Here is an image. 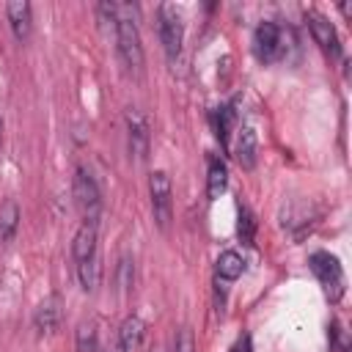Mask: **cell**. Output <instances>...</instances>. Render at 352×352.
Returning a JSON list of instances; mask_svg holds the SVG:
<instances>
[{"label": "cell", "mask_w": 352, "mask_h": 352, "mask_svg": "<svg viewBox=\"0 0 352 352\" xmlns=\"http://www.w3.org/2000/svg\"><path fill=\"white\" fill-rule=\"evenodd\" d=\"M116 41H118V55L124 60V66L135 74L143 72V44H140V30H138V19H135V6L129 3H116Z\"/></svg>", "instance_id": "obj_1"}, {"label": "cell", "mask_w": 352, "mask_h": 352, "mask_svg": "<svg viewBox=\"0 0 352 352\" xmlns=\"http://www.w3.org/2000/svg\"><path fill=\"white\" fill-rule=\"evenodd\" d=\"M308 267L316 275V280L324 286V294L330 297V302H338L341 294H344V286H346L338 258L333 253H327V250H316V253L308 256Z\"/></svg>", "instance_id": "obj_2"}, {"label": "cell", "mask_w": 352, "mask_h": 352, "mask_svg": "<svg viewBox=\"0 0 352 352\" xmlns=\"http://www.w3.org/2000/svg\"><path fill=\"white\" fill-rule=\"evenodd\" d=\"M72 195H74V204H77V209L82 212L85 223H94V226H96L99 212H102V195H99V187H96L94 176H91L82 165H77V168H74Z\"/></svg>", "instance_id": "obj_3"}, {"label": "cell", "mask_w": 352, "mask_h": 352, "mask_svg": "<svg viewBox=\"0 0 352 352\" xmlns=\"http://www.w3.org/2000/svg\"><path fill=\"white\" fill-rule=\"evenodd\" d=\"M157 19H160V38L165 47V55L173 60L182 50V38H184V25H182V14L176 6L162 3L157 8Z\"/></svg>", "instance_id": "obj_4"}, {"label": "cell", "mask_w": 352, "mask_h": 352, "mask_svg": "<svg viewBox=\"0 0 352 352\" xmlns=\"http://www.w3.org/2000/svg\"><path fill=\"white\" fill-rule=\"evenodd\" d=\"M148 192H151V212L157 226L165 231L170 226V179L165 170H154L148 176Z\"/></svg>", "instance_id": "obj_5"}, {"label": "cell", "mask_w": 352, "mask_h": 352, "mask_svg": "<svg viewBox=\"0 0 352 352\" xmlns=\"http://www.w3.org/2000/svg\"><path fill=\"white\" fill-rule=\"evenodd\" d=\"M253 50L258 55L261 63H272L280 58V28L270 19L258 22L256 33H253Z\"/></svg>", "instance_id": "obj_6"}, {"label": "cell", "mask_w": 352, "mask_h": 352, "mask_svg": "<svg viewBox=\"0 0 352 352\" xmlns=\"http://www.w3.org/2000/svg\"><path fill=\"white\" fill-rule=\"evenodd\" d=\"M124 118H126V135H129V154L143 162L148 157V121L138 107H129Z\"/></svg>", "instance_id": "obj_7"}, {"label": "cell", "mask_w": 352, "mask_h": 352, "mask_svg": "<svg viewBox=\"0 0 352 352\" xmlns=\"http://www.w3.org/2000/svg\"><path fill=\"white\" fill-rule=\"evenodd\" d=\"M305 22L311 28L314 41L322 47V52H327L330 58H338L341 55V44H338V36H336L333 22L327 16H322L319 11H305Z\"/></svg>", "instance_id": "obj_8"}, {"label": "cell", "mask_w": 352, "mask_h": 352, "mask_svg": "<svg viewBox=\"0 0 352 352\" xmlns=\"http://www.w3.org/2000/svg\"><path fill=\"white\" fill-rule=\"evenodd\" d=\"M60 316H63V300H60V294H47V297L36 305L33 327H36L38 333H55L58 324H60Z\"/></svg>", "instance_id": "obj_9"}, {"label": "cell", "mask_w": 352, "mask_h": 352, "mask_svg": "<svg viewBox=\"0 0 352 352\" xmlns=\"http://www.w3.org/2000/svg\"><path fill=\"white\" fill-rule=\"evenodd\" d=\"M6 14H8V22H11V30L19 41H25L30 36V28H33V8L30 3L25 0H14L6 6Z\"/></svg>", "instance_id": "obj_10"}, {"label": "cell", "mask_w": 352, "mask_h": 352, "mask_svg": "<svg viewBox=\"0 0 352 352\" xmlns=\"http://www.w3.org/2000/svg\"><path fill=\"white\" fill-rule=\"evenodd\" d=\"M234 160L239 162V168L250 170L256 165V132L250 126H239L236 129V140H234Z\"/></svg>", "instance_id": "obj_11"}, {"label": "cell", "mask_w": 352, "mask_h": 352, "mask_svg": "<svg viewBox=\"0 0 352 352\" xmlns=\"http://www.w3.org/2000/svg\"><path fill=\"white\" fill-rule=\"evenodd\" d=\"M94 253H96V226L82 220V226L77 228V234H74V239H72V256H74L77 261H85V258H91Z\"/></svg>", "instance_id": "obj_12"}, {"label": "cell", "mask_w": 352, "mask_h": 352, "mask_svg": "<svg viewBox=\"0 0 352 352\" xmlns=\"http://www.w3.org/2000/svg\"><path fill=\"white\" fill-rule=\"evenodd\" d=\"M143 336H146V322H143L138 314H132V316H126V319L121 322V327H118V338H116V341H118L126 352H132V349L140 346Z\"/></svg>", "instance_id": "obj_13"}, {"label": "cell", "mask_w": 352, "mask_h": 352, "mask_svg": "<svg viewBox=\"0 0 352 352\" xmlns=\"http://www.w3.org/2000/svg\"><path fill=\"white\" fill-rule=\"evenodd\" d=\"M206 162H209V170H206V195H209V201H214V198L223 195V190L228 184V170H226V162L220 157H214V154H209Z\"/></svg>", "instance_id": "obj_14"}, {"label": "cell", "mask_w": 352, "mask_h": 352, "mask_svg": "<svg viewBox=\"0 0 352 352\" xmlns=\"http://www.w3.org/2000/svg\"><path fill=\"white\" fill-rule=\"evenodd\" d=\"M214 270H217V278H223V280H236V278L245 272V258H242V253H236V250H223V253L217 256Z\"/></svg>", "instance_id": "obj_15"}, {"label": "cell", "mask_w": 352, "mask_h": 352, "mask_svg": "<svg viewBox=\"0 0 352 352\" xmlns=\"http://www.w3.org/2000/svg\"><path fill=\"white\" fill-rule=\"evenodd\" d=\"M77 278H80V286H82L88 294L99 289V280H102V264H99V256H96V253H94L91 258H85V261L77 264Z\"/></svg>", "instance_id": "obj_16"}, {"label": "cell", "mask_w": 352, "mask_h": 352, "mask_svg": "<svg viewBox=\"0 0 352 352\" xmlns=\"http://www.w3.org/2000/svg\"><path fill=\"white\" fill-rule=\"evenodd\" d=\"M16 226H19V206L16 201L6 198L0 204V242H11L16 234Z\"/></svg>", "instance_id": "obj_17"}, {"label": "cell", "mask_w": 352, "mask_h": 352, "mask_svg": "<svg viewBox=\"0 0 352 352\" xmlns=\"http://www.w3.org/2000/svg\"><path fill=\"white\" fill-rule=\"evenodd\" d=\"M74 344H77V352H96L99 349L96 322H80L74 330Z\"/></svg>", "instance_id": "obj_18"}, {"label": "cell", "mask_w": 352, "mask_h": 352, "mask_svg": "<svg viewBox=\"0 0 352 352\" xmlns=\"http://www.w3.org/2000/svg\"><path fill=\"white\" fill-rule=\"evenodd\" d=\"M212 121H214V135H217V140L223 143V146H228V132H231V126H234V110L231 107H217L214 113H212Z\"/></svg>", "instance_id": "obj_19"}, {"label": "cell", "mask_w": 352, "mask_h": 352, "mask_svg": "<svg viewBox=\"0 0 352 352\" xmlns=\"http://www.w3.org/2000/svg\"><path fill=\"white\" fill-rule=\"evenodd\" d=\"M236 234L242 245H253L256 239V217L248 206H239V220H236Z\"/></svg>", "instance_id": "obj_20"}, {"label": "cell", "mask_w": 352, "mask_h": 352, "mask_svg": "<svg viewBox=\"0 0 352 352\" xmlns=\"http://www.w3.org/2000/svg\"><path fill=\"white\" fill-rule=\"evenodd\" d=\"M132 280H135V264L129 256H121L118 258V267H116V283L121 292H129L132 289Z\"/></svg>", "instance_id": "obj_21"}, {"label": "cell", "mask_w": 352, "mask_h": 352, "mask_svg": "<svg viewBox=\"0 0 352 352\" xmlns=\"http://www.w3.org/2000/svg\"><path fill=\"white\" fill-rule=\"evenodd\" d=\"M176 352H195V338L187 327H182L176 336Z\"/></svg>", "instance_id": "obj_22"}, {"label": "cell", "mask_w": 352, "mask_h": 352, "mask_svg": "<svg viewBox=\"0 0 352 352\" xmlns=\"http://www.w3.org/2000/svg\"><path fill=\"white\" fill-rule=\"evenodd\" d=\"M231 352H250V338L248 336H242L236 344H234V349Z\"/></svg>", "instance_id": "obj_23"}, {"label": "cell", "mask_w": 352, "mask_h": 352, "mask_svg": "<svg viewBox=\"0 0 352 352\" xmlns=\"http://www.w3.org/2000/svg\"><path fill=\"white\" fill-rule=\"evenodd\" d=\"M102 352H126V349H124V346H121L118 341H110V344H107V346H104Z\"/></svg>", "instance_id": "obj_24"}, {"label": "cell", "mask_w": 352, "mask_h": 352, "mask_svg": "<svg viewBox=\"0 0 352 352\" xmlns=\"http://www.w3.org/2000/svg\"><path fill=\"white\" fill-rule=\"evenodd\" d=\"M341 14H344V16H352V6H349V3H341Z\"/></svg>", "instance_id": "obj_25"}, {"label": "cell", "mask_w": 352, "mask_h": 352, "mask_svg": "<svg viewBox=\"0 0 352 352\" xmlns=\"http://www.w3.org/2000/svg\"><path fill=\"white\" fill-rule=\"evenodd\" d=\"M148 352H168V349H165V346H162V344H154V346H151V349H148Z\"/></svg>", "instance_id": "obj_26"}, {"label": "cell", "mask_w": 352, "mask_h": 352, "mask_svg": "<svg viewBox=\"0 0 352 352\" xmlns=\"http://www.w3.org/2000/svg\"><path fill=\"white\" fill-rule=\"evenodd\" d=\"M0 140H3V118H0Z\"/></svg>", "instance_id": "obj_27"}]
</instances>
